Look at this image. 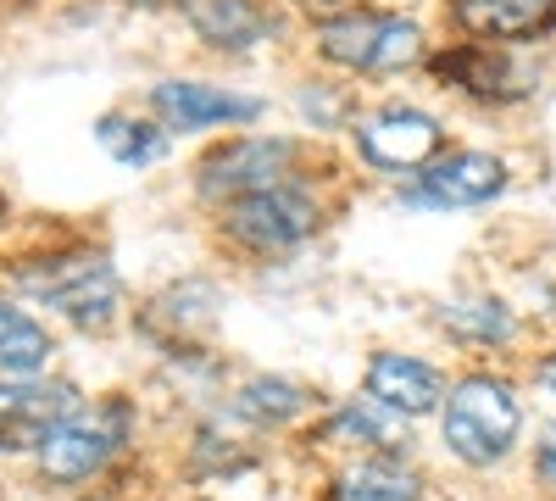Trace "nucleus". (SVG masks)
<instances>
[{"label":"nucleus","instance_id":"b1692460","mask_svg":"<svg viewBox=\"0 0 556 501\" xmlns=\"http://www.w3.org/2000/svg\"><path fill=\"white\" fill-rule=\"evenodd\" d=\"M534 379H540V385H545V390L556 396V351H551V356L540 362V368H534Z\"/></svg>","mask_w":556,"mask_h":501},{"label":"nucleus","instance_id":"1a4fd4ad","mask_svg":"<svg viewBox=\"0 0 556 501\" xmlns=\"http://www.w3.org/2000/svg\"><path fill=\"white\" fill-rule=\"evenodd\" d=\"M78 401L67 379H0V458H34Z\"/></svg>","mask_w":556,"mask_h":501},{"label":"nucleus","instance_id":"9b49d317","mask_svg":"<svg viewBox=\"0 0 556 501\" xmlns=\"http://www.w3.org/2000/svg\"><path fill=\"white\" fill-rule=\"evenodd\" d=\"M151 112L167 134H201V128H240L262 117L256 96H235L201 78H162L151 84Z\"/></svg>","mask_w":556,"mask_h":501},{"label":"nucleus","instance_id":"dca6fc26","mask_svg":"<svg viewBox=\"0 0 556 501\" xmlns=\"http://www.w3.org/2000/svg\"><path fill=\"white\" fill-rule=\"evenodd\" d=\"M184 17L190 28L212 45V51H256L278 34V17L262 7V0H184Z\"/></svg>","mask_w":556,"mask_h":501},{"label":"nucleus","instance_id":"5701e85b","mask_svg":"<svg viewBox=\"0 0 556 501\" xmlns=\"http://www.w3.org/2000/svg\"><path fill=\"white\" fill-rule=\"evenodd\" d=\"M534 474H540V485L556 496V424L540 435V446H534Z\"/></svg>","mask_w":556,"mask_h":501},{"label":"nucleus","instance_id":"39448f33","mask_svg":"<svg viewBox=\"0 0 556 501\" xmlns=\"http://www.w3.org/2000/svg\"><path fill=\"white\" fill-rule=\"evenodd\" d=\"M278 185H301V146L285 134H240V140H223L195 162V196L206 206H228Z\"/></svg>","mask_w":556,"mask_h":501},{"label":"nucleus","instance_id":"393cba45","mask_svg":"<svg viewBox=\"0 0 556 501\" xmlns=\"http://www.w3.org/2000/svg\"><path fill=\"white\" fill-rule=\"evenodd\" d=\"M134 7H167V0H134Z\"/></svg>","mask_w":556,"mask_h":501},{"label":"nucleus","instance_id":"6ab92c4d","mask_svg":"<svg viewBox=\"0 0 556 501\" xmlns=\"http://www.w3.org/2000/svg\"><path fill=\"white\" fill-rule=\"evenodd\" d=\"M334 501H424V474L401 458H351Z\"/></svg>","mask_w":556,"mask_h":501},{"label":"nucleus","instance_id":"2eb2a0df","mask_svg":"<svg viewBox=\"0 0 556 501\" xmlns=\"http://www.w3.org/2000/svg\"><path fill=\"white\" fill-rule=\"evenodd\" d=\"M228 413L256 435H278V429H295L312 413V390L290 374H251L228 396Z\"/></svg>","mask_w":556,"mask_h":501},{"label":"nucleus","instance_id":"f3484780","mask_svg":"<svg viewBox=\"0 0 556 501\" xmlns=\"http://www.w3.org/2000/svg\"><path fill=\"white\" fill-rule=\"evenodd\" d=\"M451 17L484 45H523L556 28V0H456Z\"/></svg>","mask_w":556,"mask_h":501},{"label":"nucleus","instance_id":"423d86ee","mask_svg":"<svg viewBox=\"0 0 556 501\" xmlns=\"http://www.w3.org/2000/svg\"><path fill=\"white\" fill-rule=\"evenodd\" d=\"M317 51L351 73H401L424 57V28L395 12H340L317 28Z\"/></svg>","mask_w":556,"mask_h":501},{"label":"nucleus","instance_id":"a211bd4d","mask_svg":"<svg viewBox=\"0 0 556 501\" xmlns=\"http://www.w3.org/2000/svg\"><path fill=\"white\" fill-rule=\"evenodd\" d=\"M56 356V335L17 301H0V379H39Z\"/></svg>","mask_w":556,"mask_h":501},{"label":"nucleus","instance_id":"412c9836","mask_svg":"<svg viewBox=\"0 0 556 501\" xmlns=\"http://www.w3.org/2000/svg\"><path fill=\"white\" fill-rule=\"evenodd\" d=\"M96 140H101V151L117 167H134V173L167 156V128L162 123H146V117H123V112H106L96 123Z\"/></svg>","mask_w":556,"mask_h":501},{"label":"nucleus","instance_id":"f257e3e1","mask_svg":"<svg viewBox=\"0 0 556 501\" xmlns=\"http://www.w3.org/2000/svg\"><path fill=\"white\" fill-rule=\"evenodd\" d=\"M17 290L78 335H106L123 317V279L101 246H62L17 267Z\"/></svg>","mask_w":556,"mask_h":501},{"label":"nucleus","instance_id":"bb28decb","mask_svg":"<svg viewBox=\"0 0 556 501\" xmlns=\"http://www.w3.org/2000/svg\"><path fill=\"white\" fill-rule=\"evenodd\" d=\"M0 217H7V196H0Z\"/></svg>","mask_w":556,"mask_h":501},{"label":"nucleus","instance_id":"a878e982","mask_svg":"<svg viewBox=\"0 0 556 501\" xmlns=\"http://www.w3.org/2000/svg\"><path fill=\"white\" fill-rule=\"evenodd\" d=\"M306 7H334V0H306Z\"/></svg>","mask_w":556,"mask_h":501},{"label":"nucleus","instance_id":"6e6552de","mask_svg":"<svg viewBox=\"0 0 556 501\" xmlns=\"http://www.w3.org/2000/svg\"><path fill=\"white\" fill-rule=\"evenodd\" d=\"M356 151H362L367 167H379V173H424L445 151V128L424 107L390 101V107L367 112L356 123Z\"/></svg>","mask_w":556,"mask_h":501},{"label":"nucleus","instance_id":"aec40b11","mask_svg":"<svg viewBox=\"0 0 556 501\" xmlns=\"http://www.w3.org/2000/svg\"><path fill=\"white\" fill-rule=\"evenodd\" d=\"M434 324H440L451 340H462V346H506V340L518 335V317H513V306L495 301V296L445 301V306L434 312Z\"/></svg>","mask_w":556,"mask_h":501},{"label":"nucleus","instance_id":"f8f14e48","mask_svg":"<svg viewBox=\"0 0 556 501\" xmlns=\"http://www.w3.org/2000/svg\"><path fill=\"white\" fill-rule=\"evenodd\" d=\"M445 390L451 385H445V374L434 368V362L406 356V351H374V356H367V374H362V396L390 406V413L406 418V424L440 413Z\"/></svg>","mask_w":556,"mask_h":501},{"label":"nucleus","instance_id":"7ed1b4c3","mask_svg":"<svg viewBox=\"0 0 556 501\" xmlns=\"http://www.w3.org/2000/svg\"><path fill=\"white\" fill-rule=\"evenodd\" d=\"M523 435V406L518 390L495 374H468L456 379L440 401V440L462 468H495L513 458Z\"/></svg>","mask_w":556,"mask_h":501},{"label":"nucleus","instance_id":"4be33fe9","mask_svg":"<svg viewBox=\"0 0 556 501\" xmlns=\"http://www.w3.org/2000/svg\"><path fill=\"white\" fill-rule=\"evenodd\" d=\"M251 468H256V458H251L240 440H228L217 429H201L195 435V474H206V479H240Z\"/></svg>","mask_w":556,"mask_h":501},{"label":"nucleus","instance_id":"4468645a","mask_svg":"<svg viewBox=\"0 0 556 501\" xmlns=\"http://www.w3.org/2000/svg\"><path fill=\"white\" fill-rule=\"evenodd\" d=\"M317 440H323V446L351 451V458H406V446H412L406 418H395L390 406L367 401V396L340 401L334 413L317 424Z\"/></svg>","mask_w":556,"mask_h":501},{"label":"nucleus","instance_id":"ddd939ff","mask_svg":"<svg viewBox=\"0 0 556 501\" xmlns=\"http://www.w3.org/2000/svg\"><path fill=\"white\" fill-rule=\"evenodd\" d=\"M434 73L451 89H462V96L495 101V107L501 101H523L529 89H534V78H540V67L518 62L506 45H456V51L434 57Z\"/></svg>","mask_w":556,"mask_h":501},{"label":"nucleus","instance_id":"0eeeda50","mask_svg":"<svg viewBox=\"0 0 556 501\" xmlns=\"http://www.w3.org/2000/svg\"><path fill=\"white\" fill-rule=\"evenodd\" d=\"M223 317V290L212 279H178L139 306L134 329L167 356H201Z\"/></svg>","mask_w":556,"mask_h":501},{"label":"nucleus","instance_id":"f03ea898","mask_svg":"<svg viewBox=\"0 0 556 501\" xmlns=\"http://www.w3.org/2000/svg\"><path fill=\"white\" fill-rule=\"evenodd\" d=\"M134 429H139L134 396L112 390V396H96V401H78L73 413L45 435V446L34 451V468H39L45 485L78 490L89 479H101L123 458V451L134 446Z\"/></svg>","mask_w":556,"mask_h":501},{"label":"nucleus","instance_id":"20e7f679","mask_svg":"<svg viewBox=\"0 0 556 501\" xmlns=\"http://www.w3.org/2000/svg\"><path fill=\"white\" fill-rule=\"evenodd\" d=\"M317 229H323V201L312 196V185H278V190H256L217 206V240L251 262L290 256Z\"/></svg>","mask_w":556,"mask_h":501},{"label":"nucleus","instance_id":"9d476101","mask_svg":"<svg viewBox=\"0 0 556 501\" xmlns=\"http://www.w3.org/2000/svg\"><path fill=\"white\" fill-rule=\"evenodd\" d=\"M506 162L490 151H445L434 156L424 173H412V206H434V212H468V206H490L506 190Z\"/></svg>","mask_w":556,"mask_h":501}]
</instances>
